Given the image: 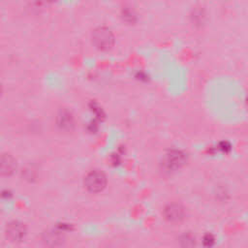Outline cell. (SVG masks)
Segmentation results:
<instances>
[{
	"instance_id": "6da1fadb",
	"label": "cell",
	"mask_w": 248,
	"mask_h": 248,
	"mask_svg": "<svg viewBox=\"0 0 248 248\" xmlns=\"http://www.w3.org/2000/svg\"><path fill=\"white\" fill-rule=\"evenodd\" d=\"M91 40L96 48L102 51H107L113 46L115 37L110 28L107 26H98L92 31Z\"/></svg>"
},
{
	"instance_id": "7a4b0ae2",
	"label": "cell",
	"mask_w": 248,
	"mask_h": 248,
	"mask_svg": "<svg viewBox=\"0 0 248 248\" xmlns=\"http://www.w3.org/2000/svg\"><path fill=\"white\" fill-rule=\"evenodd\" d=\"M107 176L99 170H93L87 172L84 176L83 184L86 190L90 193H100L107 186Z\"/></svg>"
},
{
	"instance_id": "3957f363",
	"label": "cell",
	"mask_w": 248,
	"mask_h": 248,
	"mask_svg": "<svg viewBox=\"0 0 248 248\" xmlns=\"http://www.w3.org/2000/svg\"><path fill=\"white\" fill-rule=\"evenodd\" d=\"M27 233V229L25 225L17 220L11 221L7 224L5 228V234L7 239H9L11 242H20L24 239Z\"/></svg>"
},
{
	"instance_id": "277c9868",
	"label": "cell",
	"mask_w": 248,
	"mask_h": 248,
	"mask_svg": "<svg viewBox=\"0 0 248 248\" xmlns=\"http://www.w3.org/2000/svg\"><path fill=\"white\" fill-rule=\"evenodd\" d=\"M163 214L165 219L172 224H177L185 218L184 207L179 203H169L164 207Z\"/></svg>"
},
{
	"instance_id": "5b68a950",
	"label": "cell",
	"mask_w": 248,
	"mask_h": 248,
	"mask_svg": "<svg viewBox=\"0 0 248 248\" xmlns=\"http://www.w3.org/2000/svg\"><path fill=\"white\" fill-rule=\"evenodd\" d=\"M17 168L16 159L10 153H3L0 155V176H12Z\"/></svg>"
},
{
	"instance_id": "8992f818",
	"label": "cell",
	"mask_w": 248,
	"mask_h": 248,
	"mask_svg": "<svg viewBox=\"0 0 248 248\" xmlns=\"http://www.w3.org/2000/svg\"><path fill=\"white\" fill-rule=\"evenodd\" d=\"M56 123L60 130L69 132L75 127V117L70 110L63 108L57 113Z\"/></svg>"
},
{
	"instance_id": "52a82bcc",
	"label": "cell",
	"mask_w": 248,
	"mask_h": 248,
	"mask_svg": "<svg viewBox=\"0 0 248 248\" xmlns=\"http://www.w3.org/2000/svg\"><path fill=\"white\" fill-rule=\"evenodd\" d=\"M61 232L55 230L46 231L43 234V243L47 248H59L63 243V235Z\"/></svg>"
},
{
	"instance_id": "ba28073f",
	"label": "cell",
	"mask_w": 248,
	"mask_h": 248,
	"mask_svg": "<svg viewBox=\"0 0 248 248\" xmlns=\"http://www.w3.org/2000/svg\"><path fill=\"white\" fill-rule=\"evenodd\" d=\"M186 156L183 152L179 150L170 151L166 158V167L169 170H176L185 164Z\"/></svg>"
},
{
	"instance_id": "9c48e42d",
	"label": "cell",
	"mask_w": 248,
	"mask_h": 248,
	"mask_svg": "<svg viewBox=\"0 0 248 248\" xmlns=\"http://www.w3.org/2000/svg\"><path fill=\"white\" fill-rule=\"evenodd\" d=\"M179 243L182 248H194L196 246L195 235L191 232H185L180 236Z\"/></svg>"
},
{
	"instance_id": "30bf717a",
	"label": "cell",
	"mask_w": 248,
	"mask_h": 248,
	"mask_svg": "<svg viewBox=\"0 0 248 248\" xmlns=\"http://www.w3.org/2000/svg\"><path fill=\"white\" fill-rule=\"evenodd\" d=\"M122 16L126 21L129 22H133L134 18L136 17V15L134 13V11L130 8H124L122 9Z\"/></svg>"
},
{
	"instance_id": "8fae6325",
	"label": "cell",
	"mask_w": 248,
	"mask_h": 248,
	"mask_svg": "<svg viewBox=\"0 0 248 248\" xmlns=\"http://www.w3.org/2000/svg\"><path fill=\"white\" fill-rule=\"evenodd\" d=\"M214 237L211 235V234H209V233H207V234H205L204 235V237H203V245L205 246V247H207V248H210L213 244H214Z\"/></svg>"
},
{
	"instance_id": "7c38bea8",
	"label": "cell",
	"mask_w": 248,
	"mask_h": 248,
	"mask_svg": "<svg viewBox=\"0 0 248 248\" xmlns=\"http://www.w3.org/2000/svg\"><path fill=\"white\" fill-rule=\"evenodd\" d=\"M1 94H2V86H1V83H0V97H1Z\"/></svg>"
}]
</instances>
